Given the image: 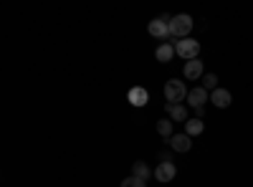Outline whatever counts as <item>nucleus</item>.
I'll use <instances>...</instances> for the list:
<instances>
[{
  "instance_id": "17",
  "label": "nucleus",
  "mask_w": 253,
  "mask_h": 187,
  "mask_svg": "<svg viewBox=\"0 0 253 187\" xmlns=\"http://www.w3.org/2000/svg\"><path fill=\"white\" fill-rule=\"evenodd\" d=\"M119 187H147V182L132 175V177H126V180H122V185H119Z\"/></svg>"
},
{
  "instance_id": "16",
  "label": "nucleus",
  "mask_w": 253,
  "mask_h": 187,
  "mask_svg": "<svg viewBox=\"0 0 253 187\" xmlns=\"http://www.w3.org/2000/svg\"><path fill=\"white\" fill-rule=\"evenodd\" d=\"M203 89L213 94V91L218 89V76H215V74H205V76H203Z\"/></svg>"
},
{
  "instance_id": "8",
  "label": "nucleus",
  "mask_w": 253,
  "mask_h": 187,
  "mask_svg": "<svg viewBox=\"0 0 253 187\" xmlns=\"http://www.w3.org/2000/svg\"><path fill=\"white\" fill-rule=\"evenodd\" d=\"M182 74H185V78H190V81H198V78H203L205 76V71H203V61H185V69H182Z\"/></svg>"
},
{
  "instance_id": "4",
  "label": "nucleus",
  "mask_w": 253,
  "mask_h": 187,
  "mask_svg": "<svg viewBox=\"0 0 253 187\" xmlns=\"http://www.w3.org/2000/svg\"><path fill=\"white\" fill-rule=\"evenodd\" d=\"M170 15H160L155 20H150V26H147V31H150V36L155 38H170Z\"/></svg>"
},
{
  "instance_id": "11",
  "label": "nucleus",
  "mask_w": 253,
  "mask_h": 187,
  "mask_svg": "<svg viewBox=\"0 0 253 187\" xmlns=\"http://www.w3.org/2000/svg\"><path fill=\"white\" fill-rule=\"evenodd\" d=\"M165 112L172 121H182V124L187 121V109L182 107V104H165Z\"/></svg>"
},
{
  "instance_id": "1",
  "label": "nucleus",
  "mask_w": 253,
  "mask_h": 187,
  "mask_svg": "<svg viewBox=\"0 0 253 187\" xmlns=\"http://www.w3.org/2000/svg\"><path fill=\"white\" fill-rule=\"evenodd\" d=\"M193 26H195V20L190 18L187 13H180V15H175L172 20H170V38H187L190 36V31H193Z\"/></svg>"
},
{
  "instance_id": "10",
  "label": "nucleus",
  "mask_w": 253,
  "mask_h": 187,
  "mask_svg": "<svg viewBox=\"0 0 253 187\" xmlns=\"http://www.w3.org/2000/svg\"><path fill=\"white\" fill-rule=\"evenodd\" d=\"M210 101H213L218 109H228V107H230V101H233V96H230L228 89H215L213 94H210Z\"/></svg>"
},
{
  "instance_id": "12",
  "label": "nucleus",
  "mask_w": 253,
  "mask_h": 187,
  "mask_svg": "<svg viewBox=\"0 0 253 187\" xmlns=\"http://www.w3.org/2000/svg\"><path fill=\"white\" fill-rule=\"evenodd\" d=\"M172 56H175V43H160L157 51H155V58L160 64H170Z\"/></svg>"
},
{
  "instance_id": "7",
  "label": "nucleus",
  "mask_w": 253,
  "mask_h": 187,
  "mask_svg": "<svg viewBox=\"0 0 253 187\" xmlns=\"http://www.w3.org/2000/svg\"><path fill=\"white\" fill-rule=\"evenodd\" d=\"M126 101H129L132 107H147L150 94H147L144 86H134V89H129V94H126Z\"/></svg>"
},
{
  "instance_id": "13",
  "label": "nucleus",
  "mask_w": 253,
  "mask_h": 187,
  "mask_svg": "<svg viewBox=\"0 0 253 187\" xmlns=\"http://www.w3.org/2000/svg\"><path fill=\"white\" fill-rule=\"evenodd\" d=\"M132 175L147 182L150 177H155V170H150V164H147V162H139V159H137V162L132 164Z\"/></svg>"
},
{
  "instance_id": "15",
  "label": "nucleus",
  "mask_w": 253,
  "mask_h": 187,
  "mask_svg": "<svg viewBox=\"0 0 253 187\" xmlns=\"http://www.w3.org/2000/svg\"><path fill=\"white\" fill-rule=\"evenodd\" d=\"M157 134L170 142L172 139V119H160L157 121Z\"/></svg>"
},
{
  "instance_id": "3",
  "label": "nucleus",
  "mask_w": 253,
  "mask_h": 187,
  "mask_svg": "<svg viewBox=\"0 0 253 187\" xmlns=\"http://www.w3.org/2000/svg\"><path fill=\"white\" fill-rule=\"evenodd\" d=\"M187 89H185V84L182 81H177V78H170L165 84V99H167V104H180L182 99H187Z\"/></svg>"
},
{
  "instance_id": "2",
  "label": "nucleus",
  "mask_w": 253,
  "mask_h": 187,
  "mask_svg": "<svg viewBox=\"0 0 253 187\" xmlns=\"http://www.w3.org/2000/svg\"><path fill=\"white\" fill-rule=\"evenodd\" d=\"M175 53L185 61H195L198 53H200V43L195 38H182V40H175Z\"/></svg>"
},
{
  "instance_id": "5",
  "label": "nucleus",
  "mask_w": 253,
  "mask_h": 187,
  "mask_svg": "<svg viewBox=\"0 0 253 187\" xmlns=\"http://www.w3.org/2000/svg\"><path fill=\"white\" fill-rule=\"evenodd\" d=\"M175 175H177V167H175L172 162H160L157 167H155V177H157V182H172Z\"/></svg>"
},
{
  "instance_id": "14",
  "label": "nucleus",
  "mask_w": 253,
  "mask_h": 187,
  "mask_svg": "<svg viewBox=\"0 0 253 187\" xmlns=\"http://www.w3.org/2000/svg\"><path fill=\"white\" fill-rule=\"evenodd\" d=\"M203 129H205V124L200 119H187L185 121V134L187 137H198V134H203Z\"/></svg>"
},
{
  "instance_id": "9",
  "label": "nucleus",
  "mask_w": 253,
  "mask_h": 187,
  "mask_svg": "<svg viewBox=\"0 0 253 187\" xmlns=\"http://www.w3.org/2000/svg\"><path fill=\"white\" fill-rule=\"evenodd\" d=\"M190 139H193V137H187V134H172V139H170V147H172L175 152L185 154V152L193 150V142H190Z\"/></svg>"
},
{
  "instance_id": "6",
  "label": "nucleus",
  "mask_w": 253,
  "mask_h": 187,
  "mask_svg": "<svg viewBox=\"0 0 253 187\" xmlns=\"http://www.w3.org/2000/svg\"><path fill=\"white\" fill-rule=\"evenodd\" d=\"M208 99H210V91H205L203 86H195L193 91L187 94V101H190V107H193V109H205Z\"/></svg>"
}]
</instances>
